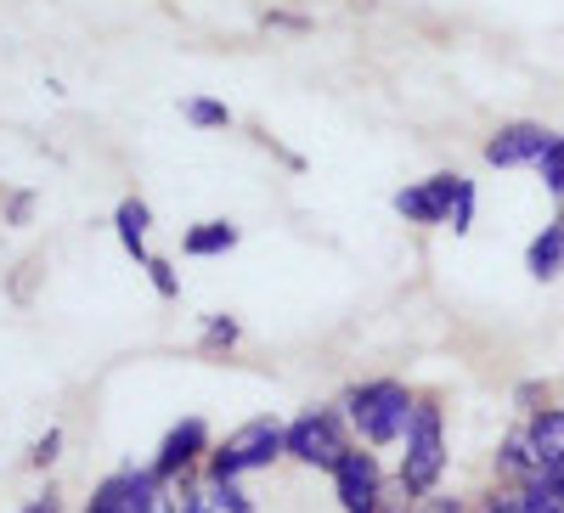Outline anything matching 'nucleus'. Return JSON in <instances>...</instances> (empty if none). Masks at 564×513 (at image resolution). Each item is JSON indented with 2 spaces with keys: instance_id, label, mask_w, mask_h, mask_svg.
Masks as SVG:
<instances>
[{
  "instance_id": "1",
  "label": "nucleus",
  "mask_w": 564,
  "mask_h": 513,
  "mask_svg": "<svg viewBox=\"0 0 564 513\" xmlns=\"http://www.w3.org/2000/svg\"><path fill=\"white\" fill-rule=\"evenodd\" d=\"M412 390L395 384V379H372V384H356L345 395V417L356 424V435L367 446H390V440H406V424H412Z\"/></svg>"
},
{
  "instance_id": "2",
  "label": "nucleus",
  "mask_w": 564,
  "mask_h": 513,
  "mask_svg": "<svg viewBox=\"0 0 564 513\" xmlns=\"http://www.w3.org/2000/svg\"><path fill=\"white\" fill-rule=\"evenodd\" d=\"M282 451H289V429H282L276 417H249L243 429L226 435V446L209 451V480H238V474L271 469Z\"/></svg>"
},
{
  "instance_id": "3",
  "label": "nucleus",
  "mask_w": 564,
  "mask_h": 513,
  "mask_svg": "<svg viewBox=\"0 0 564 513\" xmlns=\"http://www.w3.org/2000/svg\"><path fill=\"white\" fill-rule=\"evenodd\" d=\"M441 469H446V435H441V406H435V401H417L412 424H406L401 480H406V491L430 496V491L441 485Z\"/></svg>"
},
{
  "instance_id": "4",
  "label": "nucleus",
  "mask_w": 564,
  "mask_h": 513,
  "mask_svg": "<svg viewBox=\"0 0 564 513\" xmlns=\"http://www.w3.org/2000/svg\"><path fill=\"white\" fill-rule=\"evenodd\" d=\"M345 451H350V446H345L339 412L316 406V412H305V417H294V424H289V457L311 462V469H339Z\"/></svg>"
},
{
  "instance_id": "5",
  "label": "nucleus",
  "mask_w": 564,
  "mask_h": 513,
  "mask_svg": "<svg viewBox=\"0 0 564 513\" xmlns=\"http://www.w3.org/2000/svg\"><path fill=\"white\" fill-rule=\"evenodd\" d=\"M457 193H463V175H430V181L406 186V193H395V215H406L412 226H441L452 220Z\"/></svg>"
},
{
  "instance_id": "6",
  "label": "nucleus",
  "mask_w": 564,
  "mask_h": 513,
  "mask_svg": "<svg viewBox=\"0 0 564 513\" xmlns=\"http://www.w3.org/2000/svg\"><path fill=\"white\" fill-rule=\"evenodd\" d=\"M334 485H339V507L345 513H379V496H384V474L372 451H345L339 469H334Z\"/></svg>"
},
{
  "instance_id": "7",
  "label": "nucleus",
  "mask_w": 564,
  "mask_h": 513,
  "mask_svg": "<svg viewBox=\"0 0 564 513\" xmlns=\"http://www.w3.org/2000/svg\"><path fill=\"white\" fill-rule=\"evenodd\" d=\"M153 507H159L153 469H119L97 485V496H90V513H153Z\"/></svg>"
},
{
  "instance_id": "8",
  "label": "nucleus",
  "mask_w": 564,
  "mask_h": 513,
  "mask_svg": "<svg viewBox=\"0 0 564 513\" xmlns=\"http://www.w3.org/2000/svg\"><path fill=\"white\" fill-rule=\"evenodd\" d=\"M547 142H553V130H542V124H531V119H513V124H502L491 142H486V164H497V170L536 164V159L547 153Z\"/></svg>"
},
{
  "instance_id": "9",
  "label": "nucleus",
  "mask_w": 564,
  "mask_h": 513,
  "mask_svg": "<svg viewBox=\"0 0 564 513\" xmlns=\"http://www.w3.org/2000/svg\"><path fill=\"white\" fill-rule=\"evenodd\" d=\"M204 446H209V429H204V417H181V424H175V429L164 435L159 457H153V480L164 485V480H175L181 469H193Z\"/></svg>"
},
{
  "instance_id": "10",
  "label": "nucleus",
  "mask_w": 564,
  "mask_h": 513,
  "mask_svg": "<svg viewBox=\"0 0 564 513\" xmlns=\"http://www.w3.org/2000/svg\"><path fill=\"white\" fill-rule=\"evenodd\" d=\"M480 513H564V491H558L547 474H536L531 485H502V491H491Z\"/></svg>"
},
{
  "instance_id": "11",
  "label": "nucleus",
  "mask_w": 564,
  "mask_h": 513,
  "mask_svg": "<svg viewBox=\"0 0 564 513\" xmlns=\"http://www.w3.org/2000/svg\"><path fill=\"white\" fill-rule=\"evenodd\" d=\"M525 446L536 457V469H564V406H542L525 424Z\"/></svg>"
},
{
  "instance_id": "12",
  "label": "nucleus",
  "mask_w": 564,
  "mask_h": 513,
  "mask_svg": "<svg viewBox=\"0 0 564 513\" xmlns=\"http://www.w3.org/2000/svg\"><path fill=\"white\" fill-rule=\"evenodd\" d=\"M525 271L536 276V283H553V276L564 271V220L542 226V238H531V249H525Z\"/></svg>"
},
{
  "instance_id": "13",
  "label": "nucleus",
  "mask_w": 564,
  "mask_h": 513,
  "mask_svg": "<svg viewBox=\"0 0 564 513\" xmlns=\"http://www.w3.org/2000/svg\"><path fill=\"white\" fill-rule=\"evenodd\" d=\"M113 226H119V243L135 254V260H148V226H153V209L141 204V198H124L113 209Z\"/></svg>"
},
{
  "instance_id": "14",
  "label": "nucleus",
  "mask_w": 564,
  "mask_h": 513,
  "mask_svg": "<svg viewBox=\"0 0 564 513\" xmlns=\"http://www.w3.org/2000/svg\"><path fill=\"white\" fill-rule=\"evenodd\" d=\"M226 249H238V226L231 220H204V226H193L186 231V254H226Z\"/></svg>"
},
{
  "instance_id": "15",
  "label": "nucleus",
  "mask_w": 564,
  "mask_h": 513,
  "mask_svg": "<svg viewBox=\"0 0 564 513\" xmlns=\"http://www.w3.org/2000/svg\"><path fill=\"white\" fill-rule=\"evenodd\" d=\"M536 170H542V186L553 193V204H558V220H564V135H553V142H547V153L536 159Z\"/></svg>"
},
{
  "instance_id": "16",
  "label": "nucleus",
  "mask_w": 564,
  "mask_h": 513,
  "mask_svg": "<svg viewBox=\"0 0 564 513\" xmlns=\"http://www.w3.org/2000/svg\"><path fill=\"white\" fill-rule=\"evenodd\" d=\"M412 502H417V491H406V480H395V485H384L379 513H412Z\"/></svg>"
},
{
  "instance_id": "17",
  "label": "nucleus",
  "mask_w": 564,
  "mask_h": 513,
  "mask_svg": "<svg viewBox=\"0 0 564 513\" xmlns=\"http://www.w3.org/2000/svg\"><path fill=\"white\" fill-rule=\"evenodd\" d=\"M186 119H193V124H226L231 113H226L220 102H209V97H198V102H186Z\"/></svg>"
},
{
  "instance_id": "18",
  "label": "nucleus",
  "mask_w": 564,
  "mask_h": 513,
  "mask_svg": "<svg viewBox=\"0 0 564 513\" xmlns=\"http://www.w3.org/2000/svg\"><path fill=\"white\" fill-rule=\"evenodd\" d=\"M468 220H475V186L463 181V193H457V209H452V231H468Z\"/></svg>"
},
{
  "instance_id": "19",
  "label": "nucleus",
  "mask_w": 564,
  "mask_h": 513,
  "mask_svg": "<svg viewBox=\"0 0 564 513\" xmlns=\"http://www.w3.org/2000/svg\"><path fill=\"white\" fill-rule=\"evenodd\" d=\"M204 339H209V345H231V339H238V321H231V316H215Z\"/></svg>"
},
{
  "instance_id": "20",
  "label": "nucleus",
  "mask_w": 564,
  "mask_h": 513,
  "mask_svg": "<svg viewBox=\"0 0 564 513\" xmlns=\"http://www.w3.org/2000/svg\"><path fill=\"white\" fill-rule=\"evenodd\" d=\"M148 271H153V288H159L164 299H175V276H170V265H164V260H148Z\"/></svg>"
},
{
  "instance_id": "21",
  "label": "nucleus",
  "mask_w": 564,
  "mask_h": 513,
  "mask_svg": "<svg viewBox=\"0 0 564 513\" xmlns=\"http://www.w3.org/2000/svg\"><path fill=\"white\" fill-rule=\"evenodd\" d=\"M57 446H63V435H57V429H45V440L34 446V469H45V462L57 457Z\"/></svg>"
},
{
  "instance_id": "22",
  "label": "nucleus",
  "mask_w": 564,
  "mask_h": 513,
  "mask_svg": "<svg viewBox=\"0 0 564 513\" xmlns=\"http://www.w3.org/2000/svg\"><path fill=\"white\" fill-rule=\"evenodd\" d=\"M423 513H468V507H463V502H452V496H441V502H430Z\"/></svg>"
},
{
  "instance_id": "23",
  "label": "nucleus",
  "mask_w": 564,
  "mask_h": 513,
  "mask_svg": "<svg viewBox=\"0 0 564 513\" xmlns=\"http://www.w3.org/2000/svg\"><path fill=\"white\" fill-rule=\"evenodd\" d=\"M23 513H57V496H52V491H45V496H40V502H29Z\"/></svg>"
},
{
  "instance_id": "24",
  "label": "nucleus",
  "mask_w": 564,
  "mask_h": 513,
  "mask_svg": "<svg viewBox=\"0 0 564 513\" xmlns=\"http://www.w3.org/2000/svg\"><path fill=\"white\" fill-rule=\"evenodd\" d=\"M153 513H175V502H170V496H159V507H153Z\"/></svg>"
},
{
  "instance_id": "25",
  "label": "nucleus",
  "mask_w": 564,
  "mask_h": 513,
  "mask_svg": "<svg viewBox=\"0 0 564 513\" xmlns=\"http://www.w3.org/2000/svg\"><path fill=\"white\" fill-rule=\"evenodd\" d=\"M547 480H553V485H558V491H564V469H547Z\"/></svg>"
}]
</instances>
